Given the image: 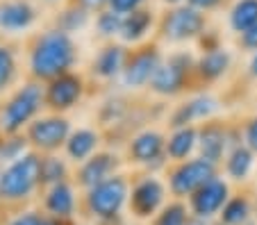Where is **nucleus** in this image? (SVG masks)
<instances>
[{"label":"nucleus","mask_w":257,"mask_h":225,"mask_svg":"<svg viewBox=\"0 0 257 225\" xmlns=\"http://www.w3.org/2000/svg\"><path fill=\"white\" fill-rule=\"evenodd\" d=\"M125 225H146V223H139V220H135V223H125Z\"/></svg>","instance_id":"49530a36"},{"label":"nucleus","mask_w":257,"mask_h":225,"mask_svg":"<svg viewBox=\"0 0 257 225\" xmlns=\"http://www.w3.org/2000/svg\"><path fill=\"white\" fill-rule=\"evenodd\" d=\"M255 152L246 146V143H237L232 150L228 152L225 162L221 164L223 168V175L230 182H246L250 177L252 168H255Z\"/></svg>","instance_id":"b1692460"},{"label":"nucleus","mask_w":257,"mask_h":225,"mask_svg":"<svg viewBox=\"0 0 257 225\" xmlns=\"http://www.w3.org/2000/svg\"><path fill=\"white\" fill-rule=\"evenodd\" d=\"M144 7H148V0H109V10H114L121 16H127Z\"/></svg>","instance_id":"f704fd0d"},{"label":"nucleus","mask_w":257,"mask_h":225,"mask_svg":"<svg viewBox=\"0 0 257 225\" xmlns=\"http://www.w3.org/2000/svg\"><path fill=\"white\" fill-rule=\"evenodd\" d=\"M225 3H228V0H187V5L203 12V14H212V12L221 10Z\"/></svg>","instance_id":"c9c22d12"},{"label":"nucleus","mask_w":257,"mask_h":225,"mask_svg":"<svg viewBox=\"0 0 257 225\" xmlns=\"http://www.w3.org/2000/svg\"><path fill=\"white\" fill-rule=\"evenodd\" d=\"M209 30L207 14L189 5L166 7L157 21V41L166 44H189L198 41Z\"/></svg>","instance_id":"0eeeda50"},{"label":"nucleus","mask_w":257,"mask_h":225,"mask_svg":"<svg viewBox=\"0 0 257 225\" xmlns=\"http://www.w3.org/2000/svg\"><path fill=\"white\" fill-rule=\"evenodd\" d=\"M127 55H130V48L123 46L121 41H105L91 57L89 75L98 82H116L123 75Z\"/></svg>","instance_id":"a211bd4d"},{"label":"nucleus","mask_w":257,"mask_h":225,"mask_svg":"<svg viewBox=\"0 0 257 225\" xmlns=\"http://www.w3.org/2000/svg\"><path fill=\"white\" fill-rule=\"evenodd\" d=\"M241 139H243V143L257 155V114L248 116L246 121L241 123Z\"/></svg>","instance_id":"72a5a7b5"},{"label":"nucleus","mask_w":257,"mask_h":225,"mask_svg":"<svg viewBox=\"0 0 257 225\" xmlns=\"http://www.w3.org/2000/svg\"><path fill=\"white\" fill-rule=\"evenodd\" d=\"M89 21H91V14H89L87 10H82V7H78L75 3L66 0V3L59 7L57 16H55V28H59L62 32L73 37L75 32L87 28Z\"/></svg>","instance_id":"cd10ccee"},{"label":"nucleus","mask_w":257,"mask_h":225,"mask_svg":"<svg viewBox=\"0 0 257 225\" xmlns=\"http://www.w3.org/2000/svg\"><path fill=\"white\" fill-rule=\"evenodd\" d=\"M19 75V59L10 44H0V96L14 84Z\"/></svg>","instance_id":"2f4dec72"},{"label":"nucleus","mask_w":257,"mask_h":225,"mask_svg":"<svg viewBox=\"0 0 257 225\" xmlns=\"http://www.w3.org/2000/svg\"><path fill=\"white\" fill-rule=\"evenodd\" d=\"M71 3H75L78 7L87 10L89 14H100L102 10L109 7V0H71Z\"/></svg>","instance_id":"58836bf2"},{"label":"nucleus","mask_w":257,"mask_h":225,"mask_svg":"<svg viewBox=\"0 0 257 225\" xmlns=\"http://www.w3.org/2000/svg\"><path fill=\"white\" fill-rule=\"evenodd\" d=\"M28 152H32V148H30L25 132L0 137V166H7V164L16 162V159L25 157Z\"/></svg>","instance_id":"c756f323"},{"label":"nucleus","mask_w":257,"mask_h":225,"mask_svg":"<svg viewBox=\"0 0 257 225\" xmlns=\"http://www.w3.org/2000/svg\"><path fill=\"white\" fill-rule=\"evenodd\" d=\"M41 191V155L28 152L16 162L0 166V207L19 209L39 200Z\"/></svg>","instance_id":"f03ea898"},{"label":"nucleus","mask_w":257,"mask_h":225,"mask_svg":"<svg viewBox=\"0 0 257 225\" xmlns=\"http://www.w3.org/2000/svg\"><path fill=\"white\" fill-rule=\"evenodd\" d=\"M171 200L166 180L157 173L141 171L139 175L130 177V200H127V214L139 223H151L160 209Z\"/></svg>","instance_id":"423d86ee"},{"label":"nucleus","mask_w":257,"mask_h":225,"mask_svg":"<svg viewBox=\"0 0 257 225\" xmlns=\"http://www.w3.org/2000/svg\"><path fill=\"white\" fill-rule=\"evenodd\" d=\"M187 225H209V223H205V220H200V218H191Z\"/></svg>","instance_id":"37998d69"},{"label":"nucleus","mask_w":257,"mask_h":225,"mask_svg":"<svg viewBox=\"0 0 257 225\" xmlns=\"http://www.w3.org/2000/svg\"><path fill=\"white\" fill-rule=\"evenodd\" d=\"M73 180V164L64 155H41V186L48 189L59 182Z\"/></svg>","instance_id":"393cba45"},{"label":"nucleus","mask_w":257,"mask_h":225,"mask_svg":"<svg viewBox=\"0 0 257 225\" xmlns=\"http://www.w3.org/2000/svg\"><path fill=\"white\" fill-rule=\"evenodd\" d=\"M239 46H241V50H246L250 55L257 53V25L250 28L248 32H243V35H239Z\"/></svg>","instance_id":"4c0bfd02"},{"label":"nucleus","mask_w":257,"mask_h":225,"mask_svg":"<svg viewBox=\"0 0 257 225\" xmlns=\"http://www.w3.org/2000/svg\"><path fill=\"white\" fill-rule=\"evenodd\" d=\"M209 225H223V223H221V220L216 218V220H209Z\"/></svg>","instance_id":"c03bdc74"},{"label":"nucleus","mask_w":257,"mask_h":225,"mask_svg":"<svg viewBox=\"0 0 257 225\" xmlns=\"http://www.w3.org/2000/svg\"><path fill=\"white\" fill-rule=\"evenodd\" d=\"M198 155V127H175L166 134V159L169 164L187 162Z\"/></svg>","instance_id":"5701e85b"},{"label":"nucleus","mask_w":257,"mask_h":225,"mask_svg":"<svg viewBox=\"0 0 257 225\" xmlns=\"http://www.w3.org/2000/svg\"><path fill=\"white\" fill-rule=\"evenodd\" d=\"M78 62V44L71 35L59 28H46L34 35L28 46V73L30 80L50 82L64 73H71Z\"/></svg>","instance_id":"f257e3e1"},{"label":"nucleus","mask_w":257,"mask_h":225,"mask_svg":"<svg viewBox=\"0 0 257 225\" xmlns=\"http://www.w3.org/2000/svg\"><path fill=\"white\" fill-rule=\"evenodd\" d=\"M46 214L41 211L39 205H28L19 209H10L0 225H44Z\"/></svg>","instance_id":"473e14b6"},{"label":"nucleus","mask_w":257,"mask_h":225,"mask_svg":"<svg viewBox=\"0 0 257 225\" xmlns=\"http://www.w3.org/2000/svg\"><path fill=\"white\" fill-rule=\"evenodd\" d=\"M228 25L234 35H243L257 25V0H232L228 10Z\"/></svg>","instance_id":"bb28decb"},{"label":"nucleus","mask_w":257,"mask_h":225,"mask_svg":"<svg viewBox=\"0 0 257 225\" xmlns=\"http://www.w3.org/2000/svg\"><path fill=\"white\" fill-rule=\"evenodd\" d=\"M237 143H243L241 125L234 127L225 121H218V118H212V121H205L198 125V157L212 162L214 166L221 168L228 152Z\"/></svg>","instance_id":"f8f14e48"},{"label":"nucleus","mask_w":257,"mask_h":225,"mask_svg":"<svg viewBox=\"0 0 257 225\" xmlns=\"http://www.w3.org/2000/svg\"><path fill=\"white\" fill-rule=\"evenodd\" d=\"M162 62H164V50H162L157 39H151V41H146V44L137 46V48H130L125 69H123V75L118 82L127 91L148 89L153 78H155L157 69L162 66Z\"/></svg>","instance_id":"9d476101"},{"label":"nucleus","mask_w":257,"mask_h":225,"mask_svg":"<svg viewBox=\"0 0 257 225\" xmlns=\"http://www.w3.org/2000/svg\"><path fill=\"white\" fill-rule=\"evenodd\" d=\"M84 93H87V80L82 73L78 71L64 73L44 84L46 109L53 114H66L82 103Z\"/></svg>","instance_id":"4468645a"},{"label":"nucleus","mask_w":257,"mask_h":225,"mask_svg":"<svg viewBox=\"0 0 257 225\" xmlns=\"http://www.w3.org/2000/svg\"><path fill=\"white\" fill-rule=\"evenodd\" d=\"M37 23V7L30 0H0V32L19 35Z\"/></svg>","instance_id":"aec40b11"},{"label":"nucleus","mask_w":257,"mask_h":225,"mask_svg":"<svg viewBox=\"0 0 257 225\" xmlns=\"http://www.w3.org/2000/svg\"><path fill=\"white\" fill-rule=\"evenodd\" d=\"M223 225H248L252 220V200L246 191L232 193L218 216Z\"/></svg>","instance_id":"a878e982"},{"label":"nucleus","mask_w":257,"mask_h":225,"mask_svg":"<svg viewBox=\"0 0 257 225\" xmlns=\"http://www.w3.org/2000/svg\"><path fill=\"white\" fill-rule=\"evenodd\" d=\"M46 109L44 82L25 80L0 103V137L25 132V127Z\"/></svg>","instance_id":"20e7f679"},{"label":"nucleus","mask_w":257,"mask_h":225,"mask_svg":"<svg viewBox=\"0 0 257 225\" xmlns=\"http://www.w3.org/2000/svg\"><path fill=\"white\" fill-rule=\"evenodd\" d=\"M130 200V175L116 173L109 180L82 191V216L91 225H125Z\"/></svg>","instance_id":"7ed1b4c3"},{"label":"nucleus","mask_w":257,"mask_h":225,"mask_svg":"<svg viewBox=\"0 0 257 225\" xmlns=\"http://www.w3.org/2000/svg\"><path fill=\"white\" fill-rule=\"evenodd\" d=\"M166 7H180V5H187V0H162Z\"/></svg>","instance_id":"79ce46f5"},{"label":"nucleus","mask_w":257,"mask_h":225,"mask_svg":"<svg viewBox=\"0 0 257 225\" xmlns=\"http://www.w3.org/2000/svg\"><path fill=\"white\" fill-rule=\"evenodd\" d=\"M37 205L41 207L46 216L66 223H78V216L82 214V191L75 186L73 180L59 182L55 186L41 191Z\"/></svg>","instance_id":"ddd939ff"},{"label":"nucleus","mask_w":257,"mask_h":225,"mask_svg":"<svg viewBox=\"0 0 257 225\" xmlns=\"http://www.w3.org/2000/svg\"><path fill=\"white\" fill-rule=\"evenodd\" d=\"M44 3H66V0H44Z\"/></svg>","instance_id":"a18cd8bd"},{"label":"nucleus","mask_w":257,"mask_h":225,"mask_svg":"<svg viewBox=\"0 0 257 225\" xmlns=\"http://www.w3.org/2000/svg\"><path fill=\"white\" fill-rule=\"evenodd\" d=\"M191 218H194V216H191V209H189V205H187V200L171 198L160 209V214L148 225H187Z\"/></svg>","instance_id":"c85d7f7f"},{"label":"nucleus","mask_w":257,"mask_h":225,"mask_svg":"<svg viewBox=\"0 0 257 225\" xmlns=\"http://www.w3.org/2000/svg\"><path fill=\"white\" fill-rule=\"evenodd\" d=\"M216 175L218 166H214L212 162H207L198 155L187 159V162L169 164V168L164 171V180L171 198H178V200H189L200 186L207 184Z\"/></svg>","instance_id":"6e6552de"},{"label":"nucleus","mask_w":257,"mask_h":225,"mask_svg":"<svg viewBox=\"0 0 257 225\" xmlns=\"http://www.w3.org/2000/svg\"><path fill=\"white\" fill-rule=\"evenodd\" d=\"M248 75L252 80H257V53L250 55V59H248Z\"/></svg>","instance_id":"ea45409f"},{"label":"nucleus","mask_w":257,"mask_h":225,"mask_svg":"<svg viewBox=\"0 0 257 225\" xmlns=\"http://www.w3.org/2000/svg\"><path fill=\"white\" fill-rule=\"evenodd\" d=\"M157 21H160V16L151 7H144V10H137L132 14L123 16V28L118 41L127 48H137V46L151 41L148 37L153 32H157Z\"/></svg>","instance_id":"6ab92c4d"},{"label":"nucleus","mask_w":257,"mask_h":225,"mask_svg":"<svg viewBox=\"0 0 257 225\" xmlns=\"http://www.w3.org/2000/svg\"><path fill=\"white\" fill-rule=\"evenodd\" d=\"M75 225H78V223H75Z\"/></svg>","instance_id":"09e8293b"},{"label":"nucleus","mask_w":257,"mask_h":225,"mask_svg":"<svg viewBox=\"0 0 257 225\" xmlns=\"http://www.w3.org/2000/svg\"><path fill=\"white\" fill-rule=\"evenodd\" d=\"M196 44L200 46V53H207V50H216V48H221V37L216 35V30H207L203 37H200Z\"/></svg>","instance_id":"e433bc0d"},{"label":"nucleus","mask_w":257,"mask_h":225,"mask_svg":"<svg viewBox=\"0 0 257 225\" xmlns=\"http://www.w3.org/2000/svg\"><path fill=\"white\" fill-rule=\"evenodd\" d=\"M196 57L191 50H171L151 82V93L160 98H175L196 87Z\"/></svg>","instance_id":"39448f33"},{"label":"nucleus","mask_w":257,"mask_h":225,"mask_svg":"<svg viewBox=\"0 0 257 225\" xmlns=\"http://www.w3.org/2000/svg\"><path fill=\"white\" fill-rule=\"evenodd\" d=\"M73 132V125L66 114H41L37 116L28 127H25V137L30 141V148L39 155H55L64 150L68 137Z\"/></svg>","instance_id":"9b49d317"},{"label":"nucleus","mask_w":257,"mask_h":225,"mask_svg":"<svg viewBox=\"0 0 257 225\" xmlns=\"http://www.w3.org/2000/svg\"><path fill=\"white\" fill-rule=\"evenodd\" d=\"M0 103H3V98H0Z\"/></svg>","instance_id":"de8ad7c7"},{"label":"nucleus","mask_w":257,"mask_h":225,"mask_svg":"<svg viewBox=\"0 0 257 225\" xmlns=\"http://www.w3.org/2000/svg\"><path fill=\"white\" fill-rule=\"evenodd\" d=\"M218 109H221V103H218V98H214L212 93H207V91L191 93L180 105H175L171 109L169 127L171 130H175V127H189V125L198 127L200 123L216 118Z\"/></svg>","instance_id":"dca6fc26"},{"label":"nucleus","mask_w":257,"mask_h":225,"mask_svg":"<svg viewBox=\"0 0 257 225\" xmlns=\"http://www.w3.org/2000/svg\"><path fill=\"white\" fill-rule=\"evenodd\" d=\"M100 143H102V134L100 130L96 127H75L68 137L66 146H64V157H66L68 162L73 164V168L80 166L82 162H87L89 157H93L98 150H100Z\"/></svg>","instance_id":"4be33fe9"},{"label":"nucleus","mask_w":257,"mask_h":225,"mask_svg":"<svg viewBox=\"0 0 257 225\" xmlns=\"http://www.w3.org/2000/svg\"><path fill=\"white\" fill-rule=\"evenodd\" d=\"M121 166L123 159L114 150H98L93 157H89L87 162L73 168V182L80 191H89L96 184L121 173Z\"/></svg>","instance_id":"f3484780"},{"label":"nucleus","mask_w":257,"mask_h":225,"mask_svg":"<svg viewBox=\"0 0 257 225\" xmlns=\"http://www.w3.org/2000/svg\"><path fill=\"white\" fill-rule=\"evenodd\" d=\"M230 196H232L230 180L218 173L216 177H212L207 184H203L196 191L194 196L187 200V205H189L194 218H200V220H205V223H209V220H216L218 216H221V211H223L225 202L230 200Z\"/></svg>","instance_id":"2eb2a0df"},{"label":"nucleus","mask_w":257,"mask_h":225,"mask_svg":"<svg viewBox=\"0 0 257 225\" xmlns=\"http://www.w3.org/2000/svg\"><path fill=\"white\" fill-rule=\"evenodd\" d=\"M232 53L228 48H216L200 53L196 57V84H214L218 80H223L232 69Z\"/></svg>","instance_id":"412c9836"},{"label":"nucleus","mask_w":257,"mask_h":225,"mask_svg":"<svg viewBox=\"0 0 257 225\" xmlns=\"http://www.w3.org/2000/svg\"><path fill=\"white\" fill-rule=\"evenodd\" d=\"M125 159L132 166L146 173H164L169 168L166 159V134L155 127H144L130 137L125 146Z\"/></svg>","instance_id":"1a4fd4ad"},{"label":"nucleus","mask_w":257,"mask_h":225,"mask_svg":"<svg viewBox=\"0 0 257 225\" xmlns=\"http://www.w3.org/2000/svg\"><path fill=\"white\" fill-rule=\"evenodd\" d=\"M121 28H123V16L116 14L114 10H102L100 14H96L93 19V30H96V35L105 41H118L121 37Z\"/></svg>","instance_id":"7c9ffc66"},{"label":"nucleus","mask_w":257,"mask_h":225,"mask_svg":"<svg viewBox=\"0 0 257 225\" xmlns=\"http://www.w3.org/2000/svg\"><path fill=\"white\" fill-rule=\"evenodd\" d=\"M44 225H75V223H66V220H57V218H50V216H46Z\"/></svg>","instance_id":"a19ab883"}]
</instances>
